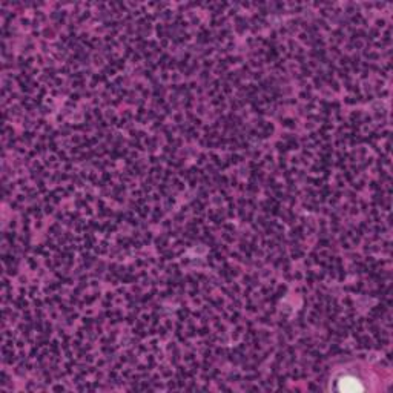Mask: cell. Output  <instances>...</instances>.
Wrapping results in <instances>:
<instances>
[{
	"mask_svg": "<svg viewBox=\"0 0 393 393\" xmlns=\"http://www.w3.org/2000/svg\"><path fill=\"white\" fill-rule=\"evenodd\" d=\"M364 387L360 379L352 378V376H344L338 381V390L341 391H361Z\"/></svg>",
	"mask_w": 393,
	"mask_h": 393,
	"instance_id": "cell-1",
	"label": "cell"
}]
</instances>
